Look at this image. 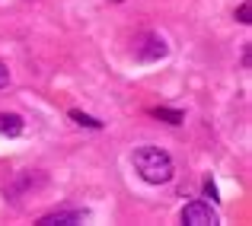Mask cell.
I'll list each match as a JSON object with an SVG mask.
<instances>
[{
  "label": "cell",
  "mask_w": 252,
  "mask_h": 226,
  "mask_svg": "<svg viewBox=\"0 0 252 226\" xmlns=\"http://www.w3.org/2000/svg\"><path fill=\"white\" fill-rule=\"evenodd\" d=\"M86 220V210H55V214H45L38 226H77Z\"/></svg>",
  "instance_id": "cell-4"
},
{
  "label": "cell",
  "mask_w": 252,
  "mask_h": 226,
  "mask_svg": "<svg viewBox=\"0 0 252 226\" xmlns=\"http://www.w3.org/2000/svg\"><path fill=\"white\" fill-rule=\"evenodd\" d=\"M0 134H6V137H19V134H23V118L0 112Z\"/></svg>",
  "instance_id": "cell-6"
},
{
  "label": "cell",
  "mask_w": 252,
  "mask_h": 226,
  "mask_svg": "<svg viewBox=\"0 0 252 226\" xmlns=\"http://www.w3.org/2000/svg\"><path fill=\"white\" fill-rule=\"evenodd\" d=\"M70 118H74L77 124H83V128H93V131H99V128H102V121H96V118L83 115V112H77V109H70Z\"/></svg>",
  "instance_id": "cell-7"
},
{
  "label": "cell",
  "mask_w": 252,
  "mask_h": 226,
  "mask_svg": "<svg viewBox=\"0 0 252 226\" xmlns=\"http://www.w3.org/2000/svg\"><path fill=\"white\" fill-rule=\"evenodd\" d=\"M6 83H10V67H6V64L0 61V89H3Z\"/></svg>",
  "instance_id": "cell-10"
},
{
  "label": "cell",
  "mask_w": 252,
  "mask_h": 226,
  "mask_svg": "<svg viewBox=\"0 0 252 226\" xmlns=\"http://www.w3.org/2000/svg\"><path fill=\"white\" fill-rule=\"evenodd\" d=\"M35 185H45V178L42 175H32V172H19L16 175V182L13 185H6V198H13L16 201L23 191H29V188H35Z\"/></svg>",
  "instance_id": "cell-5"
},
{
  "label": "cell",
  "mask_w": 252,
  "mask_h": 226,
  "mask_svg": "<svg viewBox=\"0 0 252 226\" xmlns=\"http://www.w3.org/2000/svg\"><path fill=\"white\" fill-rule=\"evenodd\" d=\"M154 115L157 118H166L169 124H179V121H182V112H172V109H154Z\"/></svg>",
  "instance_id": "cell-8"
},
{
  "label": "cell",
  "mask_w": 252,
  "mask_h": 226,
  "mask_svg": "<svg viewBox=\"0 0 252 226\" xmlns=\"http://www.w3.org/2000/svg\"><path fill=\"white\" fill-rule=\"evenodd\" d=\"M249 13H252V6H249V3H243L240 10H236V19H240L243 26H249V23H252V19H249Z\"/></svg>",
  "instance_id": "cell-9"
},
{
  "label": "cell",
  "mask_w": 252,
  "mask_h": 226,
  "mask_svg": "<svg viewBox=\"0 0 252 226\" xmlns=\"http://www.w3.org/2000/svg\"><path fill=\"white\" fill-rule=\"evenodd\" d=\"M131 163H134L137 175L147 185H166V182H172V175H176L172 156L160 147H137L134 156H131Z\"/></svg>",
  "instance_id": "cell-1"
},
{
  "label": "cell",
  "mask_w": 252,
  "mask_h": 226,
  "mask_svg": "<svg viewBox=\"0 0 252 226\" xmlns=\"http://www.w3.org/2000/svg\"><path fill=\"white\" fill-rule=\"evenodd\" d=\"M182 223L189 226H217V210L204 201H191L182 207Z\"/></svg>",
  "instance_id": "cell-2"
},
{
  "label": "cell",
  "mask_w": 252,
  "mask_h": 226,
  "mask_svg": "<svg viewBox=\"0 0 252 226\" xmlns=\"http://www.w3.org/2000/svg\"><path fill=\"white\" fill-rule=\"evenodd\" d=\"M166 55H169V45L163 42L160 35H144L141 42L134 45V57H137V61H144V64L160 61V57H166Z\"/></svg>",
  "instance_id": "cell-3"
}]
</instances>
